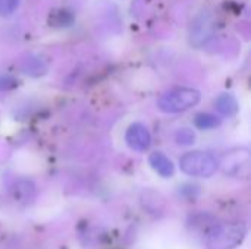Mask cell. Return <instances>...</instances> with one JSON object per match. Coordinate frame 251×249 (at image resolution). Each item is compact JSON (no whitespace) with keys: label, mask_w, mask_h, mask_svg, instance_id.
<instances>
[{"label":"cell","mask_w":251,"mask_h":249,"mask_svg":"<svg viewBox=\"0 0 251 249\" xmlns=\"http://www.w3.org/2000/svg\"><path fill=\"white\" fill-rule=\"evenodd\" d=\"M246 233L244 223H219L210 229L206 239V249H235L243 244Z\"/></svg>","instance_id":"6da1fadb"},{"label":"cell","mask_w":251,"mask_h":249,"mask_svg":"<svg viewBox=\"0 0 251 249\" xmlns=\"http://www.w3.org/2000/svg\"><path fill=\"white\" fill-rule=\"evenodd\" d=\"M200 101V92L196 88L190 87H176L166 91L159 98V110L163 113H181L185 112Z\"/></svg>","instance_id":"7a4b0ae2"},{"label":"cell","mask_w":251,"mask_h":249,"mask_svg":"<svg viewBox=\"0 0 251 249\" xmlns=\"http://www.w3.org/2000/svg\"><path fill=\"white\" fill-rule=\"evenodd\" d=\"M181 172L193 178H210L218 170V160L206 151H190L179 158Z\"/></svg>","instance_id":"3957f363"},{"label":"cell","mask_w":251,"mask_h":249,"mask_svg":"<svg viewBox=\"0 0 251 249\" xmlns=\"http://www.w3.org/2000/svg\"><path fill=\"white\" fill-rule=\"evenodd\" d=\"M216 22L210 12H200L191 22L190 26V43L196 48L206 45L215 35Z\"/></svg>","instance_id":"277c9868"},{"label":"cell","mask_w":251,"mask_h":249,"mask_svg":"<svg viewBox=\"0 0 251 249\" xmlns=\"http://www.w3.org/2000/svg\"><path fill=\"white\" fill-rule=\"evenodd\" d=\"M249 163H250V151L247 148H234L224 154L218 166H221L226 175L238 176L241 175L243 169L249 167Z\"/></svg>","instance_id":"5b68a950"},{"label":"cell","mask_w":251,"mask_h":249,"mask_svg":"<svg viewBox=\"0 0 251 249\" xmlns=\"http://www.w3.org/2000/svg\"><path fill=\"white\" fill-rule=\"evenodd\" d=\"M125 142L128 144V147L131 150L138 151V153H144L151 145V135H150L147 126L137 122V123L129 125V128L126 129Z\"/></svg>","instance_id":"8992f818"},{"label":"cell","mask_w":251,"mask_h":249,"mask_svg":"<svg viewBox=\"0 0 251 249\" xmlns=\"http://www.w3.org/2000/svg\"><path fill=\"white\" fill-rule=\"evenodd\" d=\"M150 167L162 178H172L175 175V166L172 160L162 151H154L149 156Z\"/></svg>","instance_id":"52a82bcc"},{"label":"cell","mask_w":251,"mask_h":249,"mask_svg":"<svg viewBox=\"0 0 251 249\" xmlns=\"http://www.w3.org/2000/svg\"><path fill=\"white\" fill-rule=\"evenodd\" d=\"M215 107H216L218 113L224 117H234L240 110V104H238L237 98L229 92L221 94L215 100Z\"/></svg>","instance_id":"ba28073f"},{"label":"cell","mask_w":251,"mask_h":249,"mask_svg":"<svg viewBox=\"0 0 251 249\" xmlns=\"http://www.w3.org/2000/svg\"><path fill=\"white\" fill-rule=\"evenodd\" d=\"M21 69L24 73L26 75H31V76H41L47 72V65L35 57V56H28L25 60L21 62Z\"/></svg>","instance_id":"9c48e42d"},{"label":"cell","mask_w":251,"mask_h":249,"mask_svg":"<svg viewBox=\"0 0 251 249\" xmlns=\"http://www.w3.org/2000/svg\"><path fill=\"white\" fill-rule=\"evenodd\" d=\"M221 125V119L212 113H199L194 117V126L201 131L215 129Z\"/></svg>","instance_id":"30bf717a"},{"label":"cell","mask_w":251,"mask_h":249,"mask_svg":"<svg viewBox=\"0 0 251 249\" xmlns=\"http://www.w3.org/2000/svg\"><path fill=\"white\" fill-rule=\"evenodd\" d=\"M34 194V185L31 181H18L15 182V186H13V198L18 200V201H28L29 197H32Z\"/></svg>","instance_id":"8fae6325"},{"label":"cell","mask_w":251,"mask_h":249,"mask_svg":"<svg viewBox=\"0 0 251 249\" xmlns=\"http://www.w3.org/2000/svg\"><path fill=\"white\" fill-rule=\"evenodd\" d=\"M50 26H69L74 22V15L65 9H59V10H53L50 12Z\"/></svg>","instance_id":"7c38bea8"},{"label":"cell","mask_w":251,"mask_h":249,"mask_svg":"<svg viewBox=\"0 0 251 249\" xmlns=\"http://www.w3.org/2000/svg\"><path fill=\"white\" fill-rule=\"evenodd\" d=\"M175 141L179 145H193L196 142V134L190 128H182L175 134Z\"/></svg>","instance_id":"4fadbf2b"},{"label":"cell","mask_w":251,"mask_h":249,"mask_svg":"<svg viewBox=\"0 0 251 249\" xmlns=\"http://www.w3.org/2000/svg\"><path fill=\"white\" fill-rule=\"evenodd\" d=\"M19 0H0V16H10L16 12Z\"/></svg>","instance_id":"5bb4252c"},{"label":"cell","mask_w":251,"mask_h":249,"mask_svg":"<svg viewBox=\"0 0 251 249\" xmlns=\"http://www.w3.org/2000/svg\"><path fill=\"white\" fill-rule=\"evenodd\" d=\"M18 85V81L9 75H0V90H10Z\"/></svg>","instance_id":"9a60e30c"}]
</instances>
